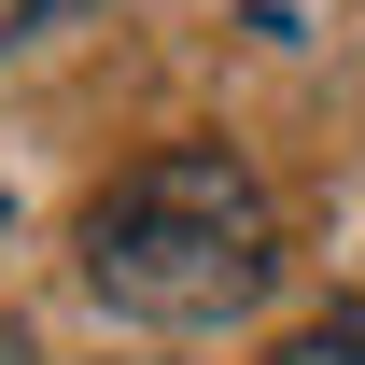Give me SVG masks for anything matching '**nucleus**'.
I'll list each match as a JSON object with an SVG mask.
<instances>
[{"label": "nucleus", "instance_id": "f257e3e1", "mask_svg": "<svg viewBox=\"0 0 365 365\" xmlns=\"http://www.w3.org/2000/svg\"><path fill=\"white\" fill-rule=\"evenodd\" d=\"M71 253H85V295H98L113 323L211 337V323L267 309V281H281V211H267V182L239 169L225 140H155L140 169H113V182L85 197Z\"/></svg>", "mask_w": 365, "mask_h": 365}, {"label": "nucleus", "instance_id": "f03ea898", "mask_svg": "<svg viewBox=\"0 0 365 365\" xmlns=\"http://www.w3.org/2000/svg\"><path fill=\"white\" fill-rule=\"evenodd\" d=\"M267 365H365V309H323V323H295Z\"/></svg>", "mask_w": 365, "mask_h": 365}, {"label": "nucleus", "instance_id": "7ed1b4c3", "mask_svg": "<svg viewBox=\"0 0 365 365\" xmlns=\"http://www.w3.org/2000/svg\"><path fill=\"white\" fill-rule=\"evenodd\" d=\"M71 14H98V0H0V43H43V29H71Z\"/></svg>", "mask_w": 365, "mask_h": 365}]
</instances>
